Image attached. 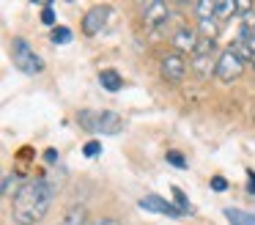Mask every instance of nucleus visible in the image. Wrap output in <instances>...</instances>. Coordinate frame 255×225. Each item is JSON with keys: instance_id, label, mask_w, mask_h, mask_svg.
<instances>
[{"instance_id": "21", "label": "nucleus", "mask_w": 255, "mask_h": 225, "mask_svg": "<svg viewBox=\"0 0 255 225\" xmlns=\"http://www.w3.org/2000/svg\"><path fill=\"white\" fill-rule=\"evenodd\" d=\"M173 198H176V203H178V209H181L184 214H189V201L184 198V192L178 190V187H173Z\"/></svg>"}, {"instance_id": "18", "label": "nucleus", "mask_w": 255, "mask_h": 225, "mask_svg": "<svg viewBox=\"0 0 255 225\" xmlns=\"http://www.w3.org/2000/svg\"><path fill=\"white\" fill-rule=\"evenodd\" d=\"M214 52H217V41H214V38H200L192 55H214Z\"/></svg>"}, {"instance_id": "14", "label": "nucleus", "mask_w": 255, "mask_h": 225, "mask_svg": "<svg viewBox=\"0 0 255 225\" xmlns=\"http://www.w3.org/2000/svg\"><path fill=\"white\" fill-rule=\"evenodd\" d=\"M198 30H200V38H217L220 33V19L211 16V19H198Z\"/></svg>"}, {"instance_id": "15", "label": "nucleus", "mask_w": 255, "mask_h": 225, "mask_svg": "<svg viewBox=\"0 0 255 225\" xmlns=\"http://www.w3.org/2000/svg\"><path fill=\"white\" fill-rule=\"evenodd\" d=\"M225 217L233 225H255V214H247L242 209H225Z\"/></svg>"}, {"instance_id": "8", "label": "nucleus", "mask_w": 255, "mask_h": 225, "mask_svg": "<svg viewBox=\"0 0 255 225\" xmlns=\"http://www.w3.org/2000/svg\"><path fill=\"white\" fill-rule=\"evenodd\" d=\"M167 16H170L167 3H162V0H151V3H145V11H143L145 27H159V25H165Z\"/></svg>"}, {"instance_id": "5", "label": "nucleus", "mask_w": 255, "mask_h": 225, "mask_svg": "<svg viewBox=\"0 0 255 225\" xmlns=\"http://www.w3.org/2000/svg\"><path fill=\"white\" fill-rule=\"evenodd\" d=\"M159 74H162V80L178 85V82L184 80V74H187V60H184L178 52L165 55V58H162V63H159Z\"/></svg>"}, {"instance_id": "26", "label": "nucleus", "mask_w": 255, "mask_h": 225, "mask_svg": "<svg viewBox=\"0 0 255 225\" xmlns=\"http://www.w3.org/2000/svg\"><path fill=\"white\" fill-rule=\"evenodd\" d=\"M44 162H58V151H55V148H47V151H44Z\"/></svg>"}, {"instance_id": "9", "label": "nucleus", "mask_w": 255, "mask_h": 225, "mask_svg": "<svg viewBox=\"0 0 255 225\" xmlns=\"http://www.w3.org/2000/svg\"><path fill=\"white\" fill-rule=\"evenodd\" d=\"M170 41H173V47H176L178 52H195L200 36L192 30V27H178V30L170 36Z\"/></svg>"}, {"instance_id": "20", "label": "nucleus", "mask_w": 255, "mask_h": 225, "mask_svg": "<svg viewBox=\"0 0 255 225\" xmlns=\"http://www.w3.org/2000/svg\"><path fill=\"white\" fill-rule=\"evenodd\" d=\"M83 154H85V157H88V159L99 157V154H102V143H99V140H91V143H85Z\"/></svg>"}, {"instance_id": "12", "label": "nucleus", "mask_w": 255, "mask_h": 225, "mask_svg": "<svg viewBox=\"0 0 255 225\" xmlns=\"http://www.w3.org/2000/svg\"><path fill=\"white\" fill-rule=\"evenodd\" d=\"M99 82H102V88H105V91H110V93L121 91V85H124L121 74H118V71H113V69L99 71Z\"/></svg>"}, {"instance_id": "28", "label": "nucleus", "mask_w": 255, "mask_h": 225, "mask_svg": "<svg viewBox=\"0 0 255 225\" xmlns=\"http://www.w3.org/2000/svg\"><path fill=\"white\" fill-rule=\"evenodd\" d=\"M250 30H253V33H255V27H250Z\"/></svg>"}, {"instance_id": "25", "label": "nucleus", "mask_w": 255, "mask_h": 225, "mask_svg": "<svg viewBox=\"0 0 255 225\" xmlns=\"http://www.w3.org/2000/svg\"><path fill=\"white\" fill-rule=\"evenodd\" d=\"M247 192L255 195V170H247Z\"/></svg>"}, {"instance_id": "22", "label": "nucleus", "mask_w": 255, "mask_h": 225, "mask_svg": "<svg viewBox=\"0 0 255 225\" xmlns=\"http://www.w3.org/2000/svg\"><path fill=\"white\" fill-rule=\"evenodd\" d=\"M41 22H44V25H55V11H52V3H47L44 8H41Z\"/></svg>"}, {"instance_id": "10", "label": "nucleus", "mask_w": 255, "mask_h": 225, "mask_svg": "<svg viewBox=\"0 0 255 225\" xmlns=\"http://www.w3.org/2000/svg\"><path fill=\"white\" fill-rule=\"evenodd\" d=\"M189 69H192L200 80H206V77L217 74V60H214V55H192Z\"/></svg>"}, {"instance_id": "24", "label": "nucleus", "mask_w": 255, "mask_h": 225, "mask_svg": "<svg viewBox=\"0 0 255 225\" xmlns=\"http://www.w3.org/2000/svg\"><path fill=\"white\" fill-rule=\"evenodd\" d=\"M211 190H217V192H225V190H228V181L222 179V176H214V179H211Z\"/></svg>"}, {"instance_id": "23", "label": "nucleus", "mask_w": 255, "mask_h": 225, "mask_svg": "<svg viewBox=\"0 0 255 225\" xmlns=\"http://www.w3.org/2000/svg\"><path fill=\"white\" fill-rule=\"evenodd\" d=\"M165 159H167L170 165H176V168H187V159H184L178 151H167V157H165Z\"/></svg>"}, {"instance_id": "1", "label": "nucleus", "mask_w": 255, "mask_h": 225, "mask_svg": "<svg viewBox=\"0 0 255 225\" xmlns=\"http://www.w3.org/2000/svg\"><path fill=\"white\" fill-rule=\"evenodd\" d=\"M55 181L50 176H39V179H30L22 184V190L14 195L11 203V220L17 225H36L47 217L52 206V198H55Z\"/></svg>"}, {"instance_id": "16", "label": "nucleus", "mask_w": 255, "mask_h": 225, "mask_svg": "<svg viewBox=\"0 0 255 225\" xmlns=\"http://www.w3.org/2000/svg\"><path fill=\"white\" fill-rule=\"evenodd\" d=\"M195 11H198V19H211V16H217V3L200 0V3L195 5Z\"/></svg>"}, {"instance_id": "17", "label": "nucleus", "mask_w": 255, "mask_h": 225, "mask_svg": "<svg viewBox=\"0 0 255 225\" xmlns=\"http://www.w3.org/2000/svg\"><path fill=\"white\" fill-rule=\"evenodd\" d=\"M239 11V5L233 3V0H222V3H217V19H228V16H233Z\"/></svg>"}, {"instance_id": "27", "label": "nucleus", "mask_w": 255, "mask_h": 225, "mask_svg": "<svg viewBox=\"0 0 255 225\" xmlns=\"http://www.w3.org/2000/svg\"><path fill=\"white\" fill-rule=\"evenodd\" d=\"M94 225H121V223H118L116 217H102V220H96Z\"/></svg>"}, {"instance_id": "2", "label": "nucleus", "mask_w": 255, "mask_h": 225, "mask_svg": "<svg viewBox=\"0 0 255 225\" xmlns=\"http://www.w3.org/2000/svg\"><path fill=\"white\" fill-rule=\"evenodd\" d=\"M77 121L83 129L96 132V135H118L124 129V118L110 110H80Z\"/></svg>"}, {"instance_id": "3", "label": "nucleus", "mask_w": 255, "mask_h": 225, "mask_svg": "<svg viewBox=\"0 0 255 225\" xmlns=\"http://www.w3.org/2000/svg\"><path fill=\"white\" fill-rule=\"evenodd\" d=\"M11 55H14V66L25 74H41L44 71V60L33 52V47L25 38H14L11 41Z\"/></svg>"}, {"instance_id": "7", "label": "nucleus", "mask_w": 255, "mask_h": 225, "mask_svg": "<svg viewBox=\"0 0 255 225\" xmlns=\"http://www.w3.org/2000/svg\"><path fill=\"white\" fill-rule=\"evenodd\" d=\"M107 14H110L107 5H94V8L83 16V33L85 36H96V33H102V27H105V22H107Z\"/></svg>"}, {"instance_id": "13", "label": "nucleus", "mask_w": 255, "mask_h": 225, "mask_svg": "<svg viewBox=\"0 0 255 225\" xmlns=\"http://www.w3.org/2000/svg\"><path fill=\"white\" fill-rule=\"evenodd\" d=\"M85 217H88L85 206H72L66 214H63V220L58 225H85Z\"/></svg>"}, {"instance_id": "4", "label": "nucleus", "mask_w": 255, "mask_h": 225, "mask_svg": "<svg viewBox=\"0 0 255 225\" xmlns=\"http://www.w3.org/2000/svg\"><path fill=\"white\" fill-rule=\"evenodd\" d=\"M242 71H244V60L239 58V52L233 47H228V49H222V55L217 58V80H222V82H233V80H239L242 77Z\"/></svg>"}, {"instance_id": "6", "label": "nucleus", "mask_w": 255, "mask_h": 225, "mask_svg": "<svg viewBox=\"0 0 255 225\" xmlns=\"http://www.w3.org/2000/svg\"><path fill=\"white\" fill-rule=\"evenodd\" d=\"M140 209H145V212H156V214H167V217H187V214L181 212L178 206H173L170 201H165V198H159V195H145V198H140V203H137Z\"/></svg>"}, {"instance_id": "11", "label": "nucleus", "mask_w": 255, "mask_h": 225, "mask_svg": "<svg viewBox=\"0 0 255 225\" xmlns=\"http://www.w3.org/2000/svg\"><path fill=\"white\" fill-rule=\"evenodd\" d=\"M22 190V173H3V198H14Z\"/></svg>"}, {"instance_id": "19", "label": "nucleus", "mask_w": 255, "mask_h": 225, "mask_svg": "<svg viewBox=\"0 0 255 225\" xmlns=\"http://www.w3.org/2000/svg\"><path fill=\"white\" fill-rule=\"evenodd\" d=\"M69 41H72V30L66 25H58L52 30V44H69Z\"/></svg>"}]
</instances>
